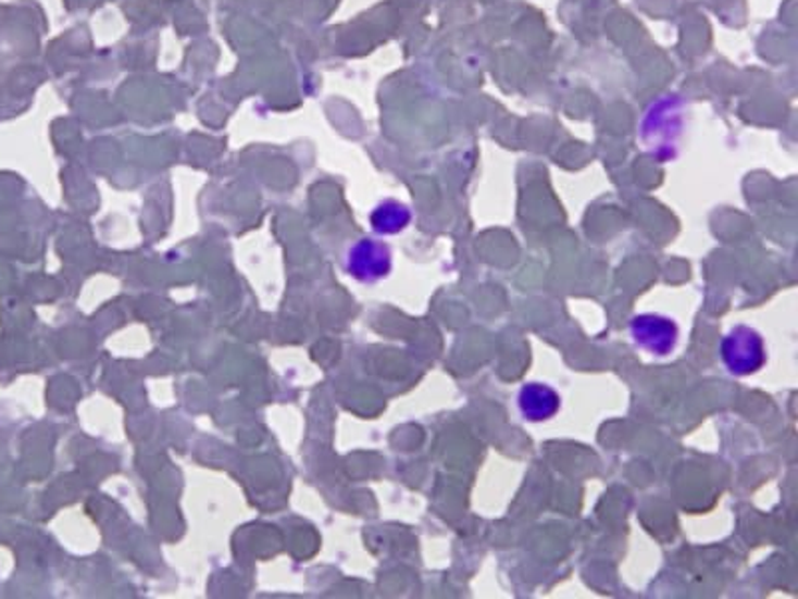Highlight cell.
<instances>
[{
  "mask_svg": "<svg viewBox=\"0 0 798 599\" xmlns=\"http://www.w3.org/2000/svg\"><path fill=\"white\" fill-rule=\"evenodd\" d=\"M719 352L726 372L737 378L759 374L769 362V350L761 332L750 326H735L726 332Z\"/></svg>",
  "mask_w": 798,
  "mask_h": 599,
  "instance_id": "obj_1",
  "label": "cell"
},
{
  "mask_svg": "<svg viewBox=\"0 0 798 599\" xmlns=\"http://www.w3.org/2000/svg\"><path fill=\"white\" fill-rule=\"evenodd\" d=\"M629 334L633 344L654 358H666L677 348L681 330L671 316L645 312L633 316L629 322Z\"/></svg>",
  "mask_w": 798,
  "mask_h": 599,
  "instance_id": "obj_2",
  "label": "cell"
},
{
  "mask_svg": "<svg viewBox=\"0 0 798 599\" xmlns=\"http://www.w3.org/2000/svg\"><path fill=\"white\" fill-rule=\"evenodd\" d=\"M518 408L525 422L541 424V422L553 420L559 414L561 396L549 384L529 382L518 394Z\"/></svg>",
  "mask_w": 798,
  "mask_h": 599,
  "instance_id": "obj_3",
  "label": "cell"
},
{
  "mask_svg": "<svg viewBox=\"0 0 798 599\" xmlns=\"http://www.w3.org/2000/svg\"><path fill=\"white\" fill-rule=\"evenodd\" d=\"M391 258L384 246L362 245L351 257V272L362 280H377L386 276Z\"/></svg>",
  "mask_w": 798,
  "mask_h": 599,
  "instance_id": "obj_4",
  "label": "cell"
}]
</instances>
